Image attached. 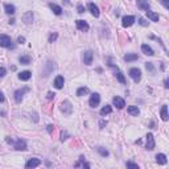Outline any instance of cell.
I'll return each mask as SVG.
<instances>
[{"label": "cell", "mask_w": 169, "mask_h": 169, "mask_svg": "<svg viewBox=\"0 0 169 169\" xmlns=\"http://www.w3.org/2000/svg\"><path fill=\"white\" fill-rule=\"evenodd\" d=\"M30 77H32V73L28 72V70H25V72H21L20 74H19V79H21V81H28Z\"/></svg>", "instance_id": "603a6c76"}, {"label": "cell", "mask_w": 169, "mask_h": 169, "mask_svg": "<svg viewBox=\"0 0 169 169\" xmlns=\"http://www.w3.org/2000/svg\"><path fill=\"white\" fill-rule=\"evenodd\" d=\"M142 50H143V53H144L145 56H153L155 54L153 49H152V48L149 46V45H147V44L142 45Z\"/></svg>", "instance_id": "ffe728a7"}, {"label": "cell", "mask_w": 169, "mask_h": 169, "mask_svg": "<svg viewBox=\"0 0 169 169\" xmlns=\"http://www.w3.org/2000/svg\"><path fill=\"white\" fill-rule=\"evenodd\" d=\"M98 151V153L100 155V156H103V157H107L108 156V151H107V149H105V148H102V147H99L97 149Z\"/></svg>", "instance_id": "4dcf8cb0"}, {"label": "cell", "mask_w": 169, "mask_h": 169, "mask_svg": "<svg viewBox=\"0 0 169 169\" xmlns=\"http://www.w3.org/2000/svg\"><path fill=\"white\" fill-rule=\"evenodd\" d=\"M135 22V16H131V15H128V16H124V17L122 19V25L124 28H128V27H131L132 24Z\"/></svg>", "instance_id": "8992f818"}, {"label": "cell", "mask_w": 169, "mask_h": 169, "mask_svg": "<svg viewBox=\"0 0 169 169\" xmlns=\"http://www.w3.org/2000/svg\"><path fill=\"white\" fill-rule=\"evenodd\" d=\"M145 148H147L148 151H152V149L155 148V137L152 134H148L147 136H145Z\"/></svg>", "instance_id": "5b68a950"}, {"label": "cell", "mask_w": 169, "mask_h": 169, "mask_svg": "<svg viewBox=\"0 0 169 169\" xmlns=\"http://www.w3.org/2000/svg\"><path fill=\"white\" fill-rule=\"evenodd\" d=\"M22 21H24L27 25L32 24L33 22V12L32 11H28V12H25L24 15H22Z\"/></svg>", "instance_id": "30bf717a"}, {"label": "cell", "mask_w": 169, "mask_h": 169, "mask_svg": "<svg viewBox=\"0 0 169 169\" xmlns=\"http://www.w3.org/2000/svg\"><path fill=\"white\" fill-rule=\"evenodd\" d=\"M4 11L5 13H8V15H13V13L16 12V8L13 4H5L4 5Z\"/></svg>", "instance_id": "cb8c5ba5"}, {"label": "cell", "mask_w": 169, "mask_h": 169, "mask_svg": "<svg viewBox=\"0 0 169 169\" xmlns=\"http://www.w3.org/2000/svg\"><path fill=\"white\" fill-rule=\"evenodd\" d=\"M127 168H134V169H139V165H137V164H135V162H131V161H128V162H127Z\"/></svg>", "instance_id": "d6a6232c"}, {"label": "cell", "mask_w": 169, "mask_h": 169, "mask_svg": "<svg viewBox=\"0 0 169 169\" xmlns=\"http://www.w3.org/2000/svg\"><path fill=\"white\" fill-rule=\"evenodd\" d=\"M127 111H128V114L132 115V116H137V115L140 114V110H139V107L137 106H129Z\"/></svg>", "instance_id": "44dd1931"}, {"label": "cell", "mask_w": 169, "mask_h": 169, "mask_svg": "<svg viewBox=\"0 0 169 169\" xmlns=\"http://www.w3.org/2000/svg\"><path fill=\"white\" fill-rule=\"evenodd\" d=\"M0 46H3V48H13L12 40H11L9 36L0 35Z\"/></svg>", "instance_id": "7a4b0ae2"}, {"label": "cell", "mask_w": 169, "mask_h": 169, "mask_svg": "<svg viewBox=\"0 0 169 169\" xmlns=\"http://www.w3.org/2000/svg\"><path fill=\"white\" fill-rule=\"evenodd\" d=\"M64 83H65V78L62 77V75H58V77H56L54 79V87L56 89H62L64 87Z\"/></svg>", "instance_id": "5bb4252c"}, {"label": "cell", "mask_w": 169, "mask_h": 169, "mask_svg": "<svg viewBox=\"0 0 169 169\" xmlns=\"http://www.w3.org/2000/svg\"><path fill=\"white\" fill-rule=\"evenodd\" d=\"M66 139H67V134H66V132H65V134L62 132V134H61V140L64 142V140H66Z\"/></svg>", "instance_id": "ab89813d"}, {"label": "cell", "mask_w": 169, "mask_h": 169, "mask_svg": "<svg viewBox=\"0 0 169 169\" xmlns=\"http://www.w3.org/2000/svg\"><path fill=\"white\" fill-rule=\"evenodd\" d=\"M53 127H54V126H52V124L48 126V132H49V134H52V132H53Z\"/></svg>", "instance_id": "60d3db41"}, {"label": "cell", "mask_w": 169, "mask_h": 169, "mask_svg": "<svg viewBox=\"0 0 169 169\" xmlns=\"http://www.w3.org/2000/svg\"><path fill=\"white\" fill-rule=\"evenodd\" d=\"M57 37H58L57 33H53V35H50L49 36V42H54L56 40H57Z\"/></svg>", "instance_id": "836d02e7"}, {"label": "cell", "mask_w": 169, "mask_h": 169, "mask_svg": "<svg viewBox=\"0 0 169 169\" xmlns=\"http://www.w3.org/2000/svg\"><path fill=\"white\" fill-rule=\"evenodd\" d=\"M139 22H140V24L143 25V27H147V25H148V22L145 21V20H144V19H143V17H140V19H139Z\"/></svg>", "instance_id": "8d00e7d4"}, {"label": "cell", "mask_w": 169, "mask_h": 169, "mask_svg": "<svg viewBox=\"0 0 169 169\" xmlns=\"http://www.w3.org/2000/svg\"><path fill=\"white\" fill-rule=\"evenodd\" d=\"M54 92H52V91H49L48 92V99H53V98H54Z\"/></svg>", "instance_id": "f35d334b"}, {"label": "cell", "mask_w": 169, "mask_h": 169, "mask_svg": "<svg viewBox=\"0 0 169 169\" xmlns=\"http://www.w3.org/2000/svg\"><path fill=\"white\" fill-rule=\"evenodd\" d=\"M112 103H114V106L116 107V108H119V110H122L123 107L126 106L124 99H123V98H120V97H115L114 99H112Z\"/></svg>", "instance_id": "9c48e42d"}, {"label": "cell", "mask_w": 169, "mask_h": 169, "mask_svg": "<svg viewBox=\"0 0 169 169\" xmlns=\"http://www.w3.org/2000/svg\"><path fill=\"white\" fill-rule=\"evenodd\" d=\"M60 110L64 112L65 115H70L73 112V106H72V103H70L69 100H64V102L61 103V106H60Z\"/></svg>", "instance_id": "3957f363"}, {"label": "cell", "mask_w": 169, "mask_h": 169, "mask_svg": "<svg viewBox=\"0 0 169 169\" xmlns=\"http://www.w3.org/2000/svg\"><path fill=\"white\" fill-rule=\"evenodd\" d=\"M41 164V160L40 159H29L25 164V168H36Z\"/></svg>", "instance_id": "7c38bea8"}, {"label": "cell", "mask_w": 169, "mask_h": 169, "mask_svg": "<svg viewBox=\"0 0 169 169\" xmlns=\"http://www.w3.org/2000/svg\"><path fill=\"white\" fill-rule=\"evenodd\" d=\"M160 3L164 5L165 9H169V0H160Z\"/></svg>", "instance_id": "e575fe53"}, {"label": "cell", "mask_w": 169, "mask_h": 169, "mask_svg": "<svg viewBox=\"0 0 169 169\" xmlns=\"http://www.w3.org/2000/svg\"><path fill=\"white\" fill-rule=\"evenodd\" d=\"M89 89L87 87H79V89L77 90V95L78 97H83V95H86V94H89Z\"/></svg>", "instance_id": "83f0119b"}, {"label": "cell", "mask_w": 169, "mask_h": 169, "mask_svg": "<svg viewBox=\"0 0 169 169\" xmlns=\"http://www.w3.org/2000/svg\"><path fill=\"white\" fill-rule=\"evenodd\" d=\"M147 16H148V19L151 21H155V22H157L160 20V16H159V13H156V12H153V11H147Z\"/></svg>", "instance_id": "e0dca14e"}, {"label": "cell", "mask_w": 169, "mask_h": 169, "mask_svg": "<svg viewBox=\"0 0 169 169\" xmlns=\"http://www.w3.org/2000/svg\"><path fill=\"white\" fill-rule=\"evenodd\" d=\"M75 25H77V28L79 30H82V32H87V30L90 29V25L84 20H77L75 21Z\"/></svg>", "instance_id": "52a82bcc"}, {"label": "cell", "mask_w": 169, "mask_h": 169, "mask_svg": "<svg viewBox=\"0 0 169 169\" xmlns=\"http://www.w3.org/2000/svg\"><path fill=\"white\" fill-rule=\"evenodd\" d=\"M24 41H25L24 37H19V38H17V42H19V44H24Z\"/></svg>", "instance_id": "b9f144b4"}, {"label": "cell", "mask_w": 169, "mask_h": 169, "mask_svg": "<svg viewBox=\"0 0 169 169\" xmlns=\"http://www.w3.org/2000/svg\"><path fill=\"white\" fill-rule=\"evenodd\" d=\"M115 75H116L118 81H119L120 83H126V78H124V75H123V73H122V72H119V70H116V73H115Z\"/></svg>", "instance_id": "f546056e"}, {"label": "cell", "mask_w": 169, "mask_h": 169, "mask_svg": "<svg viewBox=\"0 0 169 169\" xmlns=\"http://www.w3.org/2000/svg\"><path fill=\"white\" fill-rule=\"evenodd\" d=\"M13 147H15V149H17V151H25L27 149V143H25V140L19 139L16 143L13 142Z\"/></svg>", "instance_id": "8fae6325"}, {"label": "cell", "mask_w": 169, "mask_h": 169, "mask_svg": "<svg viewBox=\"0 0 169 169\" xmlns=\"http://www.w3.org/2000/svg\"><path fill=\"white\" fill-rule=\"evenodd\" d=\"M92 58H94V54H92L91 50H87V52H84V54H83V62H84V65H91L92 64Z\"/></svg>", "instance_id": "ba28073f"}, {"label": "cell", "mask_w": 169, "mask_h": 169, "mask_svg": "<svg viewBox=\"0 0 169 169\" xmlns=\"http://www.w3.org/2000/svg\"><path fill=\"white\" fill-rule=\"evenodd\" d=\"M111 111H112V107L108 106V105H106L102 110H100V115H102V116H106V115L111 114Z\"/></svg>", "instance_id": "484cf974"}, {"label": "cell", "mask_w": 169, "mask_h": 169, "mask_svg": "<svg viewBox=\"0 0 169 169\" xmlns=\"http://www.w3.org/2000/svg\"><path fill=\"white\" fill-rule=\"evenodd\" d=\"M77 9H78V13H83L84 12V7H83V5H78V7H77Z\"/></svg>", "instance_id": "74e56055"}, {"label": "cell", "mask_w": 169, "mask_h": 169, "mask_svg": "<svg viewBox=\"0 0 169 169\" xmlns=\"http://www.w3.org/2000/svg\"><path fill=\"white\" fill-rule=\"evenodd\" d=\"M145 67H147V70H149L151 73H155V67H153V65H152L151 62H147V64H145Z\"/></svg>", "instance_id": "1f68e13d"}, {"label": "cell", "mask_w": 169, "mask_h": 169, "mask_svg": "<svg viewBox=\"0 0 169 169\" xmlns=\"http://www.w3.org/2000/svg\"><path fill=\"white\" fill-rule=\"evenodd\" d=\"M89 11H90V13H91L92 16L99 17V8H98L94 3H89Z\"/></svg>", "instance_id": "4fadbf2b"}, {"label": "cell", "mask_w": 169, "mask_h": 169, "mask_svg": "<svg viewBox=\"0 0 169 169\" xmlns=\"http://www.w3.org/2000/svg\"><path fill=\"white\" fill-rule=\"evenodd\" d=\"M90 168V164L89 162H84V157L83 156H81L79 157V161L78 162H75V168Z\"/></svg>", "instance_id": "7402d4cb"}, {"label": "cell", "mask_w": 169, "mask_h": 169, "mask_svg": "<svg viewBox=\"0 0 169 169\" xmlns=\"http://www.w3.org/2000/svg\"><path fill=\"white\" fill-rule=\"evenodd\" d=\"M99 103H100V95L98 94V92H94V94H91V97H90V100H89L90 107H97V106H99Z\"/></svg>", "instance_id": "277c9868"}, {"label": "cell", "mask_w": 169, "mask_h": 169, "mask_svg": "<svg viewBox=\"0 0 169 169\" xmlns=\"http://www.w3.org/2000/svg\"><path fill=\"white\" fill-rule=\"evenodd\" d=\"M28 91V89H22V90H16L15 91V100L17 103H20L22 100V95H24V92Z\"/></svg>", "instance_id": "2e32d148"}, {"label": "cell", "mask_w": 169, "mask_h": 169, "mask_svg": "<svg viewBox=\"0 0 169 169\" xmlns=\"http://www.w3.org/2000/svg\"><path fill=\"white\" fill-rule=\"evenodd\" d=\"M160 115H161V119L164 120V122H167L168 120V107L167 106L161 107V112H160Z\"/></svg>", "instance_id": "d4e9b609"}, {"label": "cell", "mask_w": 169, "mask_h": 169, "mask_svg": "<svg viewBox=\"0 0 169 169\" xmlns=\"http://www.w3.org/2000/svg\"><path fill=\"white\" fill-rule=\"evenodd\" d=\"M62 1H64L66 5H69V4H70V0H62Z\"/></svg>", "instance_id": "ee69618b"}, {"label": "cell", "mask_w": 169, "mask_h": 169, "mask_svg": "<svg viewBox=\"0 0 169 169\" xmlns=\"http://www.w3.org/2000/svg\"><path fill=\"white\" fill-rule=\"evenodd\" d=\"M137 7L140 8L142 11H149V3L148 0H137Z\"/></svg>", "instance_id": "9a60e30c"}, {"label": "cell", "mask_w": 169, "mask_h": 169, "mask_svg": "<svg viewBox=\"0 0 169 169\" xmlns=\"http://www.w3.org/2000/svg\"><path fill=\"white\" fill-rule=\"evenodd\" d=\"M136 60H137V54H135V53H131V54L124 56L126 62H132V61H136Z\"/></svg>", "instance_id": "4316f807"}, {"label": "cell", "mask_w": 169, "mask_h": 169, "mask_svg": "<svg viewBox=\"0 0 169 169\" xmlns=\"http://www.w3.org/2000/svg\"><path fill=\"white\" fill-rule=\"evenodd\" d=\"M19 61H20L21 65H29L30 64V57L29 56H21V57L19 58Z\"/></svg>", "instance_id": "f1b7e54d"}, {"label": "cell", "mask_w": 169, "mask_h": 169, "mask_svg": "<svg viewBox=\"0 0 169 169\" xmlns=\"http://www.w3.org/2000/svg\"><path fill=\"white\" fill-rule=\"evenodd\" d=\"M49 7H50V9L53 11V13H54V15L60 16L61 13H62V8H61L60 5H57V4H53V3H50V4H49Z\"/></svg>", "instance_id": "ac0fdd59"}, {"label": "cell", "mask_w": 169, "mask_h": 169, "mask_svg": "<svg viewBox=\"0 0 169 169\" xmlns=\"http://www.w3.org/2000/svg\"><path fill=\"white\" fill-rule=\"evenodd\" d=\"M0 102H4V95H3V92H0Z\"/></svg>", "instance_id": "7bdbcfd3"}, {"label": "cell", "mask_w": 169, "mask_h": 169, "mask_svg": "<svg viewBox=\"0 0 169 169\" xmlns=\"http://www.w3.org/2000/svg\"><path fill=\"white\" fill-rule=\"evenodd\" d=\"M5 73H7V70H5V67H0V78L4 77Z\"/></svg>", "instance_id": "d590c367"}, {"label": "cell", "mask_w": 169, "mask_h": 169, "mask_svg": "<svg viewBox=\"0 0 169 169\" xmlns=\"http://www.w3.org/2000/svg\"><path fill=\"white\" fill-rule=\"evenodd\" d=\"M156 161H157V164H160V165H165L167 164V156H165L164 153H157Z\"/></svg>", "instance_id": "d6986e66"}, {"label": "cell", "mask_w": 169, "mask_h": 169, "mask_svg": "<svg viewBox=\"0 0 169 169\" xmlns=\"http://www.w3.org/2000/svg\"><path fill=\"white\" fill-rule=\"evenodd\" d=\"M129 77L134 79V82H140V79H142V72H140V69H137V67H132V69H129Z\"/></svg>", "instance_id": "6da1fadb"}]
</instances>
